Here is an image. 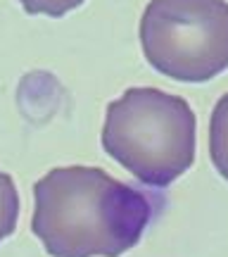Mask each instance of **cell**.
<instances>
[{"instance_id": "1", "label": "cell", "mask_w": 228, "mask_h": 257, "mask_svg": "<svg viewBox=\"0 0 228 257\" xmlns=\"http://www.w3.org/2000/svg\"><path fill=\"white\" fill-rule=\"evenodd\" d=\"M150 219L145 193L100 167H55L34 184L31 231L50 257H121Z\"/></svg>"}, {"instance_id": "2", "label": "cell", "mask_w": 228, "mask_h": 257, "mask_svg": "<svg viewBox=\"0 0 228 257\" xmlns=\"http://www.w3.org/2000/svg\"><path fill=\"white\" fill-rule=\"evenodd\" d=\"M100 141L140 184L166 188L195 162L197 117L181 95L133 86L107 105Z\"/></svg>"}, {"instance_id": "3", "label": "cell", "mask_w": 228, "mask_h": 257, "mask_svg": "<svg viewBox=\"0 0 228 257\" xmlns=\"http://www.w3.org/2000/svg\"><path fill=\"white\" fill-rule=\"evenodd\" d=\"M138 34L147 64L173 81L204 83L228 69V0H150Z\"/></svg>"}, {"instance_id": "4", "label": "cell", "mask_w": 228, "mask_h": 257, "mask_svg": "<svg viewBox=\"0 0 228 257\" xmlns=\"http://www.w3.org/2000/svg\"><path fill=\"white\" fill-rule=\"evenodd\" d=\"M209 157L214 169L228 181V93L214 105L209 119Z\"/></svg>"}, {"instance_id": "5", "label": "cell", "mask_w": 228, "mask_h": 257, "mask_svg": "<svg viewBox=\"0 0 228 257\" xmlns=\"http://www.w3.org/2000/svg\"><path fill=\"white\" fill-rule=\"evenodd\" d=\"M19 219V191L15 186V179L0 169V243L8 240Z\"/></svg>"}, {"instance_id": "6", "label": "cell", "mask_w": 228, "mask_h": 257, "mask_svg": "<svg viewBox=\"0 0 228 257\" xmlns=\"http://www.w3.org/2000/svg\"><path fill=\"white\" fill-rule=\"evenodd\" d=\"M29 15H46V17H64L72 10L81 8L86 0H17Z\"/></svg>"}]
</instances>
